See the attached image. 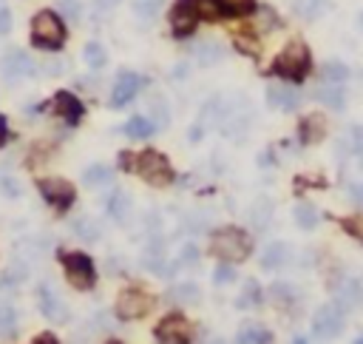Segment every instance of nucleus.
I'll use <instances>...</instances> for the list:
<instances>
[{
	"label": "nucleus",
	"mask_w": 363,
	"mask_h": 344,
	"mask_svg": "<svg viewBox=\"0 0 363 344\" xmlns=\"http://www.w3.org/2000/svg\"><path fill=\"white\" fill-rule=\"evenodd\" d=\"M0 194L9 196V199H17L20 196V182L14 176H0Z\"/></svg>",
	"instance_id": "obj_40"
},
{
	"label": "nucleus",
	"mask_w": 363,
	"mask_h": 344,
	"mask_svg": "<svg viewBox=\"0 0 363 344\" xmlns=\"http://www.w3.org/2000/svg\"><path fill=\"white\" fill-rule=\"evenodd\" d=\"M63 267H65V279L71 287H77V290H88L94 287L96 282V273H94V262L91 256L85 254H63Z\"/></svg>",
	"instance_id": "obj_5"
},
{
	"label": "nucleus",
	"mask_w": 363,
	"mask_h": 344,
	"mask_svg": "<svg viewBox=\"0 0 363 344\" xmlns=\"http://www.w3.org/2000/svg\"><path fill=\"white\" fill-rule=\"evenodd\" d=\"M267 103L278 111H295L301 105V94L293 85H284V83H273L267 88Z\"/></svg>",
	"instance_id": "obj_14"
},
{
	"label": "nucleus",
	"mask_w": 363,
	"mask_h": 344,
	"mask_svg": "<svg viewBox=\"0 0 363 344\" xmlns=\"http://www.w3.org/2000/svg\"><path fill=\"white\" fill-rule=\"evenodd\" d=\"M352 344H363V336H357V338H352Z\"/></svg>",
	"instance_id": "obj_52"
},
{
	"label": "nucleus",
	"mask_w": 363,
	"mask_h": 344,
	"mask_svg": "<svg viewBox=\"0 0 363 344\" xmlns=\"http://www.w3.org/2000/svg\"><path fill=\"white\" fill-rule=\"evenodd\" d=\"M12 32V12L6 6H0V34H9Z\"/></svg>",
	"instance_id": "obj_45"
},
{
	"label": "nucleus",
	"mask_w": 363,
	"mask_h": 344,
	"mask_svg": "<svg viewBox=\"0 0 363 344\" xmlns=\"http://www.w3.org/2000/svg\"><path fill=\"white\" fill-rule=\"evenodd\" d=\"M156 338L162 344H187L193 338V327L187 325V318H182V316H167V318H162V325L156 327Z\"/></svg>",
	"instance_id": "obj_9"
},
{
	"label": "nucleus",
	"mask_w": 363,
	"mask_h": 344,
	"mask_svg": "<svg viewBox=\"0 0 363 344\" xmlns=\"http://www.w3.org/2000/svg\"><path fill=\"white\" fill-rule=\"evenodd\" d=\"M293 287H289V285H284V282H276L273 287H270V299L276 302V305H281V307H287L289 302H293Z\"/></svg>",
	"instance_id": "obj_34"
},
{
	"label": "nucleus",
	"mask_w": 363,
	"mask_h": 344,
	"mask_svg": "<svg viewBox=\"0 0 363 344\" xmlns=\"http://www.w3.org/2000/svg\"><path fill=\"white\" fill-rule=\"evenodd\" d=\"M83 179H85V185H108V182L114 179V171L108 168V165H91L85 174H83Z\"/></svg>",
	"instance_id": "obj_25"
},
{
	"label": "nucleus",
	"mask_w": 363,
	"mask_h": 344,
	"mask_svg": "<svg viewBox=\"0 0 363 344\" xmlns=\"http://www.w3.org/2000/svg\"><path fill=\"white\" fill-rule=\"evenodd\" d=\"M196 57H199V63H202V65H213V63H219V60L225 57V49H222L219 43L205 40V43H199V45H196Z\"/></svg>",
	"instance_id": "obj_22"
},
{
	"label": "nucleus",
	"mask_w": 363,
	"mask_h": 344,
	"mask_svg": "<svg viewBox=\"0 0 363 344\" xmlns=\"http://www.w3.org/2000/svg\"><path fill=\"white\" fill-rule=\"evenodd\" d=\"M289 262V245L287 242H273L264 247V254H261V265L267 267V270H276V267H284Z\"/></svg>",
	"instance_id": "obj_16"
},
{
	"label": "nucleus",
	"mask_w": 363,
	"mask_h": 344,
	"mask_svg": "<svg viewBox=\"0 0 363 344\" xmlns=\"http://www.w3.org/2000/svg\"><path fill=\"white\" fill-rule=\"evenodd\" d=\"M315 97L329 105V108H344L346 105V94H344V88L338 85V83H324L318 91H315Z\"/></svg>",
	"instance_id": "obj_18"
},
{
	"label": "nucleus",
	"mask_w": 363,
	"mask_h": 344,
	"mask_svg": "<svg viewBox=\"0 0 363 344\" xmlns=\"http://www.w3.org/2000/svg\"><path fill=\"white\" fill-rule=\"evenodd\" d=\"M57 6H60V12H63L71 23H77V20H80V14H83L80 0H57Z\"/></svg>",
	"instance_id": "obj_38"
},
{
	"label": "nucleus",
	"mask_w": 363,
	"mask_h": 344,
	"mask_svg": "<svg viewBox=\"0 0 363 344\" xmlns=\"http://www.w3.org/2000/svg\"><path fill=\"white\" fill-rule=\"evenodd\" d=\"M108 214L116 222H128V216H131V196L125 191H114V196L108 199Z\"/></svg>",
	"instance_id": "obj_20"
},
{
	"label": "nucleus",
	"mask_w": 363,
	"mask_h": 344,
	"mask_svg": "<svg viewBox=\"0 0 363 344\" xmlns=\"http://www.w3.org/2000/svg\"><path fill=\"white\" fill-rule=\"evenodd\" d=\"M119 159H123V168H128V171H134V168H136V156H134V154H123Z\"/></svg>",
	"instance_id": "obj_47"
},
{
	"label": "nucleus",
	"mask_w": 363,
	"mask_h": 344,
	"mask_svg": "<svg viewBox=\"0 0 363 344\" xmlns=\"http://www.w3.org/2000/svg\"><path fill=\"white\" fill-rule=\"evenodd\" d=\"M142 88V77L139 74H134V72H123L116 77V83H114V91H111V105L114 108H123V105H128L134 97H136V91Z\"/></svg>",
	"instance_id": "obj_13"
},
{
	"label": "nucleus",
	"mask_w": 363,
	"mask_h": 344,
	"mask_svg": "<svg viewBox=\"0 0 363 344\" xmlns=\"http://www.w3.org/2000/svg\"><path fill=\"white\" fill-rule=\"evenodd\" d=\"M136 171L145 182H151L154 188H165L174 182V168L167 165V159L156 151H145L136 156Z\"/></svg>",
	"instance_id": "obj_4"
},
{
	"label": "nucleus",
	"mask_w": 363,
	"mask_h": 344,
	"mask_svg": "<svg viewBox=\"0 0 363 344\" xmlns=\"http://www.w3.org/2000/svg\"><path fill=\"white\" fill-rule=\"evenodd\" d=\"M37 299H40V313L48 318V322H65L68 318V310H65V302L60 299V293L52 287V285H40V290H37Z\"/></svg>",
	"instance_id": "obj_11"
},
{
	"label": "nucleus",
	"mask_w": 363,
	"mask_h": 344,
	"mask_svg": "<svg viewBox=\"0 0 363 344\" xmlns=\"http://www.w3.org/2000/svg\"><path fill=\"white\" fill-rule=\"evenodd\" d=\"M344 148L346 151H352V154H360L363 151V128L360 125H352V128H346V134H344Z\"/></svg>",
	"instance_id": "obj_33"
},
{
	"label": "nucleus",
	"mask_w": 363,
	"mask_h": 344,
	"mask_svg": "<svg viewBox=\"0 0 363 344\" xmlns=\"http://www.w3.org/2000/svg\"><path fill=\"white\" fill-rule=\"evenodd\" d=\"M199 23V3L196 0H176L174 9H171V26L174 32L182 37V34H190L196 29Z\"/></svg>",
	"instance_id": "obj_8"
},
{
	"label": "nucleus",
	"mask_w": 363,
	"mask_h": 344,
	"mask_svg": "<svg viewBox=\"0 0 363 344\" xmlns=\"http://www.w3.org/2000/svg\"><path fill=\"white\" fill-rule=\"evenodd\" d=\"M273 72L287 80H301L309 72V49L304 43H289L287 49L276 57Z\"/></svg>",
	"instance_id": "obj_3"
},
{
	"label": "nucleus",
	"mask_w": 363,
	"mask_h": 344,
	"mask_svg": "<svg viewBox=\"0 0 363 344\" xmlns=\"http://www.w3.org/2000/svg\"><path fill=\"white\" fill-rule=\"evenodd\" d=\"M312 330L318 338H335L344 330V313L338 305H324L318 307V313L312 316Z\"/></svg>",
	"instance_id": "obj_7"
},
{
	"label": "nucleus",
	"mask_w": 363,
	"mask_h": 344,
	"mask_svg": "<svg viewBox=\"0 0 363 344\" xmlns=\"http://www.w3.org/2000/svg\"><path fill=\"white\" fill-rule=\"evenodd\" d=\"M344 227H346L349 234H355V236H360V239H363V214H355V216L344 219Z\"/></svg>",
	"instance_id": "obj_43"
},
{
	"label": "nucleus",
	"mask_w": 363,
	"mask_h": 344,
	"mask_svg": "<svg viewBox=\"0 0 363 344\" xmlns=\"http://www.w3.org/2000/svg\"><path fill=\"white\" fill-rule=\"evenodd\" d=\"M151 307H154V299L142 290H125V293H119V299H116V316L125 318V322L148 316Z\"/></svg>",
	"instance_id": "obj_6"
},
{
	"label": "nucleus",
	"mask_w": 363,
	"mask_h": 344,
	"mask_svg": "<svg viewBox=\"0 0 363 344\" xmlns=\"http://www.w3.org/2000/svg\"><path fill=\"white\" fill-rule=\"evenodd\" d=\"M114 3H119V0H100V6H105V9L114 6Z\"/></svg>",
	"instance_id": "obj_50"
},
{
	"label": "nucleus",
	"mask_w": 363,
	"mask_h": 344,
	"mask_svg": "<svg viewBox=\"0 0 363 344\" xmlns=\"http://www.w3.org/2000/svg\"><path fill=\"white\" fill-rule=\"evenodd\" d=\"M270 333L261 330L258 325H245L238 330V344H270Z\"/></svg>",
	"instance_id": "obj_24"
},
{
	"label": "nucleus",
	"mask_w": 363,
	"mask_h": 344,
	"mask_svg": "<svg viewBox=\"0 0 363 344\" xmlns=\"http://www.w3.org/2000/svg\"><path fill=\"white\" fill-rule=\"evenodd\" d=\"M293 344H309V341H307L304 336H298V338H293Z\"/></svg>",
	"instance_id": "obj_51"
},
{
	"label": "nucleus",
	"mask_w": 363,
	"mask_h": 344,
	"mask_svg": "<svg viewBox=\"0 0 363 344\" xmlns=\"http://www.w3.org/2000/svg\"><path fill=\"white\" fill-rule=\"evenodd\" d=\"M326 9V0H295V12L301 14V17H318L321 12Z\"/></svg>",
	"instance_id": "obj_32"
},
{
	"label": "nucleus",
	"mask_w": 363,
	"mask_h": 344,
	"mask_svg": "<svg viewBox=\"0 0 363 344\" xmlns=\"http://www.w3.org/2000/svg\"><path fill=\"white\" fill-rule=\"evenodd\" d=\"M233 279H236V267L230 262H222L219 267H216V273H213V282L216 285H230Z\"/></svg>",
	"instance_id": "obj_39"
},
{
	"label": "nucleus",
	"mask_w": 363,
	"mask_h": 344,
	"mask_svg": "<svg viewBox=\"0 0 363 344\" xmlns=\"http://www.w3.org/2000/svg\"><path fill=\"white\" fill-rule=\"evenodd\" d=\"M324 134H326V120L318 117V114H312V117H307L301 123V136H304V143H318L324 140Z\"/></svg>",
	"instance_id": "obj_19"
},
{
	"label": "nucleus",
	"mask_w": 363,
	"mask_h": 344,
	"mask_svg": "<svg viewBox=\"0 0 363 344\" xmlns=\"http://www.w3.org/2000/svg\"><path fill=\"white\" fill-rule=\"evenodd\" d=\"M34 344H57V338L52 333H43L40 338H34Z\"/></svg>",
	"instance_id": "obj_49"
},
{
	"label": "nucleus",
	"mask_w": 363,
	"mask_h": 344,
	"mask_svg": "<svg viewBox=\"0 0 363 344\" xmlns=\"http://www.w3.org/2000/svg\"><path fill=\"white\" fill-rule=\"evenodd\" d=\"M171 296H174V299H182V302H199V287L185 282V285H176L171 290Z\"/></svg>",
	"instance_id": "obj_36"
},
{
	"label": "nucleus",
	"mask_w": 363,
	"mask_h": 344,
	"mask_svg": "<svg viewBox=\"0 0 363 344\" xmlns=\"http://www.w3.org/2000/svg\"><path fill=\"white\" fill-rule=\"evenodd\" d=\"M293 214H295V222H298V227H304V231H312V227L318 225V211L312 208L309 202H298Z\"/></svg>",
	"instance_id": "obj_23"
},
{
	"label": "nucleus",
	"mask_w": 363,
	"mask_h": 344,
	"mask_svg": "<svg viewBox=\"0 0 363 344\" xmlns=\"http://www.w3.org/2000/svg\"><path fill=\"white\" fill-rule=\"evenodd\" d=\"M57 114H63V117L68 120V123H80L83 120V103L74 97V94H68V91H60L57 94Z\"/></svg>",
	"instance_id": "obj_15"
},
{
	"label": "nucleus",
	"mask_w": 363,
	"mask_h": 344,
	"mask_svg": "<svg viewBox=\"0 0 363 344\" xmlns=\"http://www.w3.org/2000/svg\"><path fill=\"white\" fill-rule=\"evenodd\" d=\"M151 111L156 114V117H162V123H167V105H165L162 100H154V103H151Z\"/></svg>",
	"instance_id": "obj_46"
},
{
	"label": "nucleus",
	"mask_w": 363,
	"mask_h": 344,
	"mask_svg": "<svg viewBox=\"0 0 363 344\" xmlns=\"http://www.w3.org/2000/svg\"><path fill=\"white\" fill-rule=\"evenodd\" d=\"M32 43L37 49H60L65 43V26H63L60 14L37 12L32 20Z\"/></svg>",
	"instance_id": "obj_2"
},
{
	"label": "nucleus",
	"mask_w": 363,
	"mask_h": 344,
	"mask_svg": "<svg viewBox=\"0 0 363 344\" xmlns=\"http://www.w3.org/2000/svg\"><path fill=\"white\" fill-rule=\"evenodd\" d=\"M162 3H165V0H134V12L139 17H154Z\"/></svg>",
	"instance_id": "obj_37"
},
{
	"label": "nucleus",
	"mask_w": 363,
	"mask_h": 344,
	"mask_svg": "<svg viewBox=\"0 0 363 344\" xmlns=\"http://www.w3.org/2000/svg\"><path fill=\"white\" fill-rule=\"evenodd\" d=\"M142 262H145V267L148 270H154V273H159V270H165V256H162V245L156 247H151V250H145V256H142Z\"/></svg>",
	"instance_id": "obj_35"
},
{
	"label": "nucleus",
	"mask_w": 363,
	"mask_h": 344,
	"mask_svg": "<svg viewBox=\"0 0 363 344\" xmlns=\"http://www.w3.org/2000/svg\"><path fill=\"white\" fill-rule=\"evenodd\" d=\"M199 259V247L196 245H185L182 247V265H196Z\"/></svg>",
	"instance_id": "obj_44"
},
{
	"label": "nucleus",
	"mask_w": 363,
	"mask_h": 344,
	"mask_svg": "<svg viewBox=\"0 0 363 344\" xmlns=\"http://www.w3.org/2000/svg\"><path fill=\"white\" fill-rule=\"evenodd\" d=\"M346 77H349V68H346L344 63L329 60V63L324 65V80H326V83H338V85H341Z\"/></svg>",
	"instance_id": "obj_31"
},
{
	"label": "nucleus",
	"mask_w": 363,
	"mask_h": 344,
	"mask_svg": "<svg viewBox=\"0 0 363 344\" xmlns=\"http://www.w3.org/2000/svg\"><path fill=\"white\" fill-rule=\"evenodd\" d=\"M222 9V14H250L253 12V0H216Z\"/></svg>",
	"instance_id": "obj_28"
},
{
	"label": "nucleus",
	"mask_w": 363,
	"mask_h": 344,
	"mask_svg": "<svg viewBox=\"0 0 363 344\" xmlns=\"http://www.w3.org/2000/svg\"><path fill=\"white\" fill-rule=\"evenodd\" d=\"M349 196H352L355 202L363 205V185H352V188H349Z\"/></svg>",
	"instance_id": "obj_48"
},
{
	"label": "nucleus",
	"mask_w": 363,
	"mask_h": 344,
	"mask_svg": "<svg viewBox=\"0 0 363 344\" xmlns=\"http://www.w3.org/2000/svg\"><path fill=\"white\" fill-rule=\"evenodd\" d=\"M338 307H357L363 302V285L357 279H346L341 287H338Z\"/></svg>",
	"instance_id": "obj_17"
},
{
	"label": "nucleus",
	"mask_w": 363,
	"mask_h": 344,
	"mask_svg": "<svg viewBox=\"0 0 363 344\" xmlns=\"http://www.w3.org/2000/svg\"><path fill=\"white\" fill-rule=\"evenodd\" d=\"M236 305L238 307H256V305H261V287L256 282H247L245 290H241V296L236 299Z\"/></svg>",
	"instance_id": "obj_30"
},
{
	"label": "nucleus",
	"mask_w": 363,
	"mask_h": 344,
	"mask_svg": "<svg viewBox=\"0 0 363 344\" xmlns=\"http://www.w3.org/2000/svg\"><path fill=\"white\" fill-rule=\"evenodd\" d=\"M40 194L45 202H52L54 208H68L74 202V185L68 179H60V176H52V179H43L40 182Z\"/></svg>",
	"instance_id": "obj_10"
},
{
	"label": "nucleus",
	"mask_w": 363,
	"mask_h": 344,
	"mask_svg": "<svg viewBox=\"0 0 363 344\" xmlns=\"http://www.w3.org/2000/svg\"><path fill=\"white\" fill-rule=\"evenodd\" d=\"M210 250L213 256H219L222 262H245L250 256V236L238 227H227V231L213 234L210 239Z\"/></svg>",
	"instance_id": "obj_1"
},
{
	"label": "nucleus",
	"mask_w": 363,
	"mask_h": 344,
	"mask_svg": "<svg viewBox=\"0 0 363 344\" xmlns=\"http://www.w3.org/2000/svg\"><path fill=\"white\" fill-rule=\"evenodd\" d=\"M199 3V17L205 14L207 20H216V17H222V9H219V3L216 0H196Z\"/></svg>",
	"instance_id": "obj_41"
},
{
	"label": "nucleus",
	"mask_w": 363,
	"mask_h": 344,
	"mask_svg": "<svg viewBox=\"0 0 363 344\" xmlns=\"http://www.w3.org/2000/svg\"><path fill=\"white\" fill-rule=\"evenodd\" d=\"M83 57H85V63H88L91 68H103L105 60H108V54H105V49H103L100 43H88L85 49H83Z\"/></svg>",
	"instance_id": "obj_29"
},
{
	"label": "nucleus",
	"mask_w": 363,
	"mask_h": 344,
	"mask_svg": "<svg viewBox=\"0 0 363 344\" xmlns=\"http://www.w3.org/2000/svg\"><path fill=\"white\" fill-rule=\"evenodd\" d=\"M154 131H156V125L148 117H131L128 125H125V134L131 136V140H148Z\"/></svg>",
	"instance_id": "obj_21"
},
{
	"label": "nucleus",
	"mask_w": 363,
	"mask_h": 344,
	"mask_svg": "<svg viewBox=\"0 0 363 344\" xmlns=\"http://www.w3.org/2000/svg\"><path fill=\"white\" fill-rule=\"evenodd\" d=\"M0 72H3L6 80H17V77H32L37 72V65L29 54H23V52H6L3 57H0Z\"/></svg>",
	"instance_id": "obj_12"
},
{
	"label": "nucleus",
	"mask_w": 363,
	"mask_h": 344,
	"mask_svg": "<svg viewBox=\"0 0 363 344\" xmlns=\"http://www.w3.org/2000/svg\"><path fill=\"white\" fill-rule=\"evenodd\" d=\"M26 273H29V267H26V265L14 262V265L6 270V285H17L20 279H26Z\"/></svg>",
	"instance_id": "obj_42"
},
{
	"label": "nucleus",
	"mask_w": 363,
	"mask_h": 344,
	"mask_svg": "<svg viewBox=\"0 0 363 344\" xmlns=\"http://www.w3.org/2000/svg\"><path fill=\"white\" fill-rule=\"evenodd\" d=\"M74 234L85 242H94V239H100V225H96L91 216H83L74 222Z\"/></svg>",
	"instance_id": "obj_27"
},
{
	"label": "nucleus",
	"mask_w": 363,
	"mask_h": 344,
	"mask_svg": "<svg viewBox=\"0 0 363 344\" xmlns=\"http://www.w3.org/2000/svg\"><path fill=\"white\" fill-rule=\"evenodd\" d=\"M17 330V313L12 305L0 302V336H14Z\"/></svg>",
	"instance_id": "obj_26"
}]
</instances>
